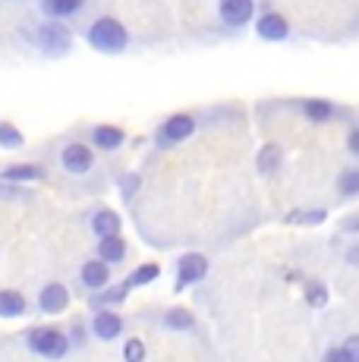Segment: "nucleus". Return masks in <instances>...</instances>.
Returning a JSON list of instances; mask_svg holds the SVG:
<instances>
[{
	"instance_id": "nucleus-17",
	"label": "nucleus",
	"mask_w": 359,
	"mask_h": 362,
	"mask_svg": "<svg viewBox=\"0 0 359 362\" xmlns=\"http://www.w3.org/2000/svg\"><path fill=\"white\" fill-rule=\"evenodd\" d=\"M45 177L47 170L41 164H10L0 170V180H6V183H38Z\"/></svg>"
},
{
	"instance_id": "nucleus-28",
	"label": "nucleus",
	"mask_w": 359,
	"mask_h": 362,
	"mask_svg": "<svg viewBox=\"0 0 359 362\" xmlns=\"http://www.w3.org/2000/svg\"><path fill=\"white\" fill-rule=\"evenodd\" d=\"M324 218V211H296V214H290L287 221H293V224H319V221Z\"/></svg>"
},
{
	"instance_id": "nucleus-11",
	"label": "nucleus",
	"mask_w": 359,
	"mask_h": 362,
	"mask_svg": "<svg viewBox=\"0 0 359 362\" xmlns=\"http://www.w3.org/2000/svg\"><path fill=\"white\" fill-rule=\"evenodd\" d=\"M79 287L82 290H88V293H101L105 287H110V264H105L101 259H88V262H82V268H79Z\"/></svg>"
},
{
	"instance_id": "nucleus-3",
	"label": "nucleus",
	"mask_w": 359,
	"mask_h": 362,
	"mask_svg": "<svg viewBox=\"0 0 359 362\" xmlns=\"http://www.w3.org/2000/svg\"><path fill=\"white\" fill-rule=\"evenodd\" d=\"M25 346H29V353H35L41 359H64L66 353L73 350L70 346V337H66L64 328H57V325H35V328L25 331Z\"/></svg>"
},
{
	"instance_id": "nucleus-20",
	"label": "nucleus",
	"mask_w": 359,
	"mask_h": 362,
	"mask_svg": "<svg viewBox=\"0 0 359 362\" xmlns=\"http://www.w3.org/2000/svg\"><path fill=\"white\" fill-rule=\"evenodd\" d=\"M161 325L167 331H192V328H196V315H192L189 309H180V305H174V309L164 312Z\"/></svg>"
},
{
	"instance_id": "nucleus-4",
	"label": "nucleus",
	"mask_w": 359,
	"mask_h": 362,
	"mask_svg": "<svg viewBox=\"0 0 359 362\" xmlns=\"http://www.w3.org/2000/svg\"><path fill=\"white\" fill-rule=\"evenodd\" d=\"M32 47L45 57H66L73 47V32L64 23H51V19H41L32 29Z\"/></svg>"
},
{
	"instance_id": "nucleus-7",
	"label": "nucleus",
	"mask_w": 359,
	"mask_h": 362,
	"mask_svg": "<svg viewBox=\"0 0 359 362\" xmlns=\"http://www.w3.org/2000/svg\"><path fill=\"white\" fill-rule=\"evenodd\" d=\"M92 0H38V10L45 19L51 23H79L82 16L88 13Z\"/></svg>"
},
{
	"instance_id": "nucleus-29",
	"label": "nucleus",
	"mask_w": 359,
	"mask_h": 362,
	"mask_svg": "<svg viewBox=\"0 0 359 362\" xmlns=\"http://www.w3.org/2000/svg\"><path fill=\"white\" fill-rule=\"evenodd\" d=\"M136 189H139V177H136V173H133V177H123L120 180V192H123V199H133L136 196Z\"/></svg>"
},
{
	"instance_id": "nucleus-14",
	"label": "nucleus",
	"mask_w": 359,
	"mask_h": 362,
	"mask_svg": "<svg viewBox=\"0 0 359 362\" xmlns=\"http://www.w3.org/2000/svg\"><path fill=\"white\" fill-rule=\"evenodd\" d=\"M95 259H101L105 264H123L129 259V243L123 236H105V240L95 243Z\"/></svg>"
},
{
	"instance_id": "nucleus-31",
	"label": "nucleus",
	"mask_w": 359,
	"mask_h": 362,
	"mask_svg": "<svg viewBox=\"0 0 359 362\" xmlns=\"http://www.w3.org/2000/svg\"><path fill=\"white\" fill-rule=\"evenodd\" d=\"M322 362H350V356L343 353V346H328V350H324V356H322Z\"/></svg>"
},
{
	"instance_id": "nucleus-30",
	"label": "nucleus",
	"mask_w": 359,
	"mask_h": 362,
	"mask_svg": "<svg viewBox=\"0 0 359 362\" xmlns=\"http://www.w3.org/2000/svg\"><path fill=\"white\" fill-rule=\"evenodd\" d=\"M341 346H343V353L350 356V362H359V334H350Z\"/></svg>"
},
{
	"instance_id": "nucleus-33",
	"label": "nucleus",
	"mask_w": 359,
	"mask_h": 362,
	"mask_svg": "<svg viewBox=\"0 0 359 362\" xmlns=\"http://www.w3.org/2000/svg\"><path fill=\"white\" fill-rule=\"evenodd\" d=\"M347 264H356L359 268V243H353V246L347 249Z\"/></svg>"
},
{
	"instance_id": "nucleus-8",
	"label": "nucleus",
	"mask_w": 359,
	"mask_h": 362,
	"mask_svg": "<svg viewBox=\"0 0 359 362\" xmlns=\"http://www.w3.org/2000/svg\"><path fill=\"white\" fill-rule=\"evenodd\" d=\"M196 132V117L192 114H174L167 117V120L161 123V129H158V148H174V145L186 142V139Z\"/></svg>"
},
{
	"instance_id": "nucleus-23",
	"label": "nucleus",
	"mask_w": 359,
	"mask_h": 362,
	"mask_svg": "<svg viewBox=\"0 0 359 362\" xmlns=\"http://www.w3.org/2000/svg\"><path fill=\"white\" fill-rule=\"evenodd\" d=\"M281 161H284V155H281L278 145H265V148L259 151V161H255V164H259L261 173H274L281 167Z\"/></svg>"
},
{
	"instance_id": "nucleus-18",
	"label": "nucleus",
	"mask_w": 359,
	"mask_h": 362,
	"mask_svg": "<svg viewBox=\"0 0 359 362\" xmlns=\"http://www.w3.org/2000/svg\"><path fill=\"white\" fill-rule=\"evenodd\" d=\"M29 312V299L19 290H0V318H23Z\"/></svg>"
},
{
	"instance_id": "nucleus-32",
	"label": "nucleus",
	"mask_w": 359,
	"mask_h": 362,
	"mask_svg": "<svg viewBox=\"0 0 359 362\" xmlns=\"http://www.w3.org/2000/svg\"><path fill=\"white\" fill-rule=\"evenodd\" d=\"M347 151H350L353 158H359V127L350 129V136H347Z\"/></svg>"
},
{
	"instance_id": "nucleus-19",
	"label": "nucleus",
	"mask_w": 359,
	"mask_h": 362,
	"mask_svg": "<svg viewBox=\"0 0 359 362\" xmlns=\"http://www.w3.org/2000/svg\"><path fill=\"white\" fill-rule=\"evenodd\" d=\"M126 284H110V287H105L101 293H95L92 299H88V305H92L95 312L98 309H114V305H120L123 299H126Z\"/></svg>"
},
{
	"instance_id": "nucleus-25",
	"label": "nucleus",
	"mask_w": 359,
	"mask_h": 362,
	"mask_svg": "<svg viewBox=\"0 0 359 362\" xmlns=\"http://www.w3.org/2000/svg\"><path fill=\"white\" fill-rule=\"evenodd\" d=\"M23 132H19L13 123H0V145L4 148H23Z\"/></svg>"
},
{
	"instance_id": "nucleus-10",
	"label": "nucleus",
	"mask_w": 359,
	"mask_h": 362,
	"mask_svg": "<svg viewBox=\"0 0 359 362\" xmlns=\"http://www.w3.org/2000/svg\"><path fill=\"white\" fill-rule=\"evenodd\" d=\"M255 35L268 45H278V41H287L290 38V23L287 16H281L278 10H265L259 19H255Z\"/></svg>"
},
{
	"instance_id": "nucleus-2",
	"label": "nucleus",
	"mask_w": 359,
	"mask_h": 362,
	"mask_svg": "<svg viewBox=\"0 0 359 362\" xmlns=\"http://www.w3.org/2000/svg\"><path fill=\"white\" fill-rule=\"evenodd\" d=\"M57 170L70 180H79V183H88V180L98 173V158H95V148L88 142H64L57 151Z\"/></svg>"
},
{
	"instance_id": "nucleus-22",
	"label": "nucleus",
	"mask_w": 359,
	"mask_h": 362,
	"mask_svg": "<svg viewBox=\"0 0 359 362\" xmlns=\"http://www.w3.org/2000/svg\"><path fill=\"white\" fill-rule=\"evenodd\" d=\"M337 196L341 199H356L359 196V167H343L337 177Z\"/></svg>"
},
{
	"instance_id": "nucleus-16",
	"label": "nucleus",
	"mask_w": 359,
	"mask_h": 362,
	"mask_svg": "<svg viewBox=\"0 0 359 362\" xmlns=\"http://www.w3.org/2000/svg\"><path fill=\"white\" fill-rule=\"evenodd\" d=\"M300 114L309 123H334L341 117V107L324 98H306V101H300Z\"/></svg>"
},
{
	"instance_id": "nucleus-34",
	"label": "nucleus",
	"mask_w": 359,
	"mask_h": 362,
	"mask_svg": "<svg viewBox=\"0 0 359 362\" xmlns=\"http://www.w3.org/2000/svg\"><path fill=\"white\" fill-rule=\"evenodd\" d=\"M4 4H25V0H4Z\"/></svg>"
},
{
	"instance_id": "nucleus-5",
	"label": "nucleus",
	"mask_w": 359,
	"mask_h": 362,
	"mask_svg": "<svg viewBox=\"0 0 359 362\" xmlns=\"http://www.w3.org/2000/svg\"><path fill=\"white\" fill-rule=\"evenodd\" d=\"M218 19L227 32H243L255 19V0H218Z\"/></svg>"
},
{
	"instance_id": "nucleus-1",
	"label": "nucleus",
	"mask_w": 359,
	"mask_h": 362,
	"mask_svg": "<svg viewBox=\"0 0 359 362\" xmlns=\"http://www.w3.org/2000/svg\"><path fill=\"white\" fill-rule=\"evenodd\" d=\"M86 41H88V47H92V51H98V54H110V57H114V54H123L129 47V29L126 25L120 23V19L117 16H105V13H101V16H95L92 23L86 25Z\"/></svg>"
},
{
	"instance_id": "nucleus-6",
	"label": "nucleus",
	"mask_w": 359,
	"mask_h": 362,
	"mask_svg": "<svg viewBox=\"0 0 359 362\" xmlns=\"http://www.w3.org/2000/svg\"><path fill=\"white\" fill-rule=\"evenodd\" d=\"M205 277H208V259H205L202 252H186V255H180V262H177V277H174L177 293H183L186 287H196V284H202Z\"/></svg>"
},
{
	"instance_id": "nucleus-21",
	"label": "nucleus",
	"mask_w": 359,
	"mask_h": 362,
	"mask_svg": "<svg viewBox=\"0 0 359 362\" xmlns=\"http://www.w3.org/2000/svg\"><path fill=\"white\" fill-rule=\"evenodd\" d=\"M158 277H161V268H158L155 262H145V264H139V268H136L123 284H126V290H136V287H148V284L158 281Z\"/></svg>"
},
{
	"instance_id": "nucleus-12",
	"label": "nucleus",
	"mask_w": 359,
	"mask_h": 362,
	"mask_svg": "<svg viewBox=\"0 0 359 362\" xmlns=\"http://www.w3.org/2000/svg\"><path fill=\"white\" fill-rule=\"evenodd\" d=\"M123 142H126V132L120 127H110V123H98V127L88 129V145H92L95 151H105V155H114V151L123 148Z\"/></svg>"
},
{
	"instance_id": "nucleus-24",
	"label": "nucleus",
	"mask_w": 359,
	"mask_h": 362,
	"mask_svg": "<svg viewBox=\"0 0 359 362\" xmlns=\"http://www.w3.org/2000/svg\"><path fill=\"white\" fill-rule=\"evenodd\" d=\"M88 334H92V331H88V325L79 322V318H73L70 328H66V337H70V346H73V350H86Z\"/></svg>"
},
{
	"instance_id": "nucleus-13",
	"label": "nucleus",
	"mask_w": 359,
	"mask_h": 362,
	"mask_svg": "<svg viewBox=\"0 0 359 362\" xmlns=\"http://www.w3.org/2000/svg\"><path fill=\"white\" fill-rule=\"evenodd\" d=\"M70 299H73V293L64 287V284H57V281L45 284L38 293V312L41 315H60V312L70 309Z\"/></svg>"
},
{
	"instance_id": "nucleus-26",
	"label": "nucleus",
	"mask_w": 359,
	"mask_h": 362,
	"mask_svg": "<svg viewBox=\"0 0 359 362\" xmlns=\"http://www.w3.org/2000/svg\"><path fill=\"white\" fill-rule=\"evenodd\" d=\"M306 303L309 305H315V309H322L324 303H328V287L319 281H309L306 284Z\"/></svg>"
},
{
	"instance_id": "nucleus-9",
	"label": "nucleus",
	"mask_w": 359,
	"mask_h": 362,
	"mask_svg": "<svg viewBox=\"0 0 359 362\" xmlns=\"http://www.w3.org/2000/svg\"><path fill=\"white\" fill-rule=\"evenodd\" d=\"M88 331H92L95 340L110 344V340H117L123 334V315L117 309H98L88 318Z\"/></svg>"
},
{
	"instance_id": "nucleus-15",
	"label": "nucleus",
	"mask_w": 359,
	"mask_h": 362,
	"mask_svg": "<svg viewBox=\"0 0 359 362\" xmlns=\"http://www.w3.org/2000/svg\"><path fill=\"white\" fill-rule=\"evenodd\" d=\"M88 227H92V233L98 236V240H105V236H120L123 218L114 208H95L92 218H88Z\"/></svg>"
},
{
	"instance_id": "nucleus-27",
	"label": "nucleus",
	"mask_w": 359,
	"mask_h": 362,
	"mask_svg": "<svg viewBox=\"0 0 359 362\" xmlns=\"http://www.w3.org/2000/svg\"><path fill=\"white\" fill-rule=\"evenodd\" d=\"M123 362H145V344L139 337L123 340Z\"/></svg>"
}]
</instances>
